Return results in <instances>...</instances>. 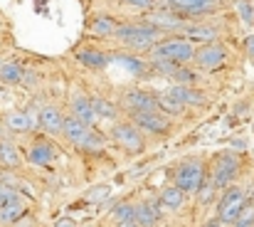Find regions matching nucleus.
<instances>
[{
  "instance_id": "1a4fd4ad",
  "label": "nucleus",
  "mask_w": 254,
  "mask_h": 227,
  "mask_svg": "<svg viewBox=\"0 0 254 227\" xmlns=\"http://www.w3.org/2000/svg\"><path fill=\"white\" fill-rule=\"evenodd\" d=\"M62 134H64V139L72 144V146H77V149H82L84 151V146L89 144V139H91V124H86L82 121L79 116H64V126H62Z\"/></svg>"
},
{
  "instance_id": "9b49d317",
  "label": "nucleus",
  "mask_w": 254,
  "mask_h": 227,
  "mask_svg": "<svg viewBox=\"0 0 254 227\" xmlns=\"http://www.w3.org/2000/svg\"><path fill=\"white\" fill-rule=\"evenodd\" d=\"M168 5L180 15H192L202 17L217 10V0H168Z\"/></svg>"
},
{
  "instance_id": "58836bf2",
  "label": "nucleus",
  "mask_w": 254,
  "mask_h": 227,
  "mask_svg": "<svg viewBox=\"0 0 254 227\" xmlns=\"http://www.w3.org/2000/svg\"><path fill=\"white\" fill-rule=\"evenodd\" d=\"M0 208H2V203H0Z\"/></svg>"
},
{
  "instance_id": "423d86ee",
  "label": "nucleus",
  "mask_w": 254,
  "mask_h": 227,
  "mask_svg": "<svg viewBox=\"0 0 254 227\" xmlns=\"http://www.w3.org/2000/svg\"><path fill=\"white\" fill-rule=\"evenodd\" d=\"M111 136H114V141H116L121 149H126L128 153H141L146 149V141H143V136H141V129H138L133 121L116 124V126L111 129Z\"/></svg>"
},
{
  "instance_id": "7ed1b4c3",
  "label": "nucleus",
  "mask_w": 254,
  "mask_h": 227,
  "mask_svg": "<svg viewBox=\"0 0 254 227\" xmlns=\"http://www.w3.org/2000/svg\"><path fill=\"white\" fill-rule=\"evenodd\" d=\"M247 205V193L245 188H237V185H230L217 205V220L225 223V225H235V220L240 218L242 208Z\"/></svg>"
},
{
  "instance_id": "7c9ffc66",
  "label": "nucleus",
  "mask_w": 254,
  "mask_h": 227,
  "mask_svg": "<svg viewBox=\"0 0 254 227\" xmlns=\"http://www.w3.org/2000/svg\"><path fill=\"white\" fill-rule=\"evenodd\" d=\"M170 76H173L175 81H180V84H192V81H195V75H192L190 70H185V67H178Z\"/></svg>"
},
{
  "instance_id": "ddd939ff",
  "label": "nucleus",
  "mask_w": 254,
  "mask_h": 227,
  "mask_svg": "<svg viewBox=\"0 0 254 227\" xmlns=\"http://www.w3.org/2000/svg\"><path fill=\"white\" fill-rule=\"evenodd\" d=\"M62 126H64V116L60 114L57 106H42L40 109V129L50 136H57L62 134Z\"/></svg>"
},
{
  "instance_id": "a878e982",
  "label": "nucleus",
  "mask_w": 254,
  "mask_h": 227,
  "mask_svg": "<svg viewBox=\"0 0 254 227\" xmlns=\"http://www.w3.org/2000/svg\"><path fill=\"white\" fill-rule=\"evenodd\" d=\"M91 106H94L96 116H99V119H106V121L116 119V114H119V109H116L109 99H101V96H91Z\"/></svg>"
},
{
  "instance_id": "a211bd4d",
  "label": "nucleus",
  "mask_w": 254,
  "mask_h": 227,
  "mask_svg": "<svg viewBox=\"0 0 254 227\" xmlns=\"http://www.w3.org/2000/svg\"><path fill=\"white\" fill-rule=\"evenodd\" d=\"M25 213H27V205H25V203L20 200V195H17L15 200H7V203L0 208V223H5V225L17 223Z\"/></svg>"
},
{
  "instance_id": "b1692460",
  "label": "nucleus",
  "mask_w": 254,
  "mask_h": 227,
  "mask_svg": "<svg viewBox=\"0 0 254 227\" xmlns=\"http://www.w3.org/2000/svg\"><path fill=\"white\" fill-rule=\"evenodd\" d=\"M116 30H119V25L109 15H99L91 22V32L94 35H101V37H111V35H116Z\"/></svg>"
},
{
  "instance_id": "393cba45",
  "label": "nucleus",
  "mask_w": 254,
  "mask_h": 227,
  "mask_svg": "<svg viewBox=\"0 0 254 227\" xmlns=\"http://www.w3.org/2000/svg\"><path fill=\"white\" fill-rule=\"evenodd\" d=\"M0 165H5V168H17L20 165L17 149L10 141H5V139H0Z\"/></svg>"
},
{
  "instance_id": "9d476101",
  "label": "nucleus",
  "mask_w": 254,
  "mask_h": 227,
  "mask_svg": "<svg viewBox=\"0 0 254 227\" xmlns=\"http://www.w3.org/2000/svg\"><path fill=\"white\" fill-rule=\"evenodd\" d=\"M225 57H227V47L225 45L207 42V45H202V50L195 52V65L200 70H215V67H220L225 62Z\"/></svg>"
},
{
  "instance_id": "2f4dec72",
  "label": "nucleus",
  "mask_w": 254,
  "mask_h": 227,
  "mask_svg": "<svg viewBox=\"0 0 254 227\" xmlns=\"http://www.w3.org/2000/svg\"><path fill=\"white\" fill-rule=\"evenodd\" d=\"M240 15H242V20H245L247 25H254V7L250 0H242V2H240Z\"/></svg>"
},
{
  "instance_id": "39448f33",
  "label": "nucleus",
  "mask_w": 254,
  "mask_h": 227,
  "mask_svg": "<svg viewBox=\"0 0 254 227\" xmlns=\"http://www.w3.org/2000/svg\"><path fill=\"white\" fill-rule=\"evenodd\" d=\"M240 175V158L232 153H222L217 155L215 165H212V185L215 188H230V183Z\"/></svg>"
},
{
  "instance_id": "473e14b6",
  "label": "nucleus",
  "mask_w": 254,
  "mask_h": 227,
  "mask_svg": "<svg viewBox=\"0 0 254 227\" xmlns=\"http://www.w3.org/2000/svg\"><path fill=\"white\" fill-rule=\"evenodd\" d=\"M215 190H217V188H215L212 183H210V185H202V188L197 190V198H200V203H210V200H212V195H215Z\"/></svg>"
},
{
  "instance_id": "6ab92c4d",
  "label": "nucleus",
  "mask_w": 254,
  "mask_h": 227,
  "mask_svg": "<svg viewBox=\"0 0 254 227\" xmlns=\"http://www.w3.org/2000/svg\"><path fill=\"white\" fill-rule=\"evenodd\" d=\"M5 126L10 131H15V134H25V131L32 129V119H30L27 111H10L5 116Z\"/></svg>"
},
{
  "instance_id": "bb28decb",
  "label": "nucleus",
  "mask_w": 254,
  "mask_h": 227,
  "mask_svg": "<svg viewBox=\"0 0 254 227\" xmlns=\"http://www.w3.org/2000/svg\"><path fill=\"white\" fill-rule=\"evenodd\" d=\"M0 79H2L5 84H17V81L25 79V70H22L17 62H2V67H0Z\"/></svg>"
},
{
  "instance_id": "aec40b11",
  "label": "nucleus",
  "mask_w": 254,
  "mask_h": 227,
  "mask_svg": "<svg viewBox=\"0 0 254 227\" xmlns=\"http://www.w3.org/2000/svg\"><path fill=\"white\" fill-rule=\"evenodd\" d=\"M72 114L79 116L86 124H91V121L96 119V111H94V106H91V99H86L84 94H77V96L72 99Z\"/></svg>"
},
{
  "instance_id": "dca6fc26",
  "label": "nucleus",
  "mask_w": 254,
  "mask_h": 227,
  "mask_svg": "<svg viewBox=\"0 0 254 227\" xmlns=\"http://www.w3.org/2000/svg\"><path fill=\"white\" fill-rule=\"evenodd\" d=\"M55 146L50 144V141H45V139H37L35 144H32V149H30V160L35 163V165H50L52 160H55Z\"/></svg>"
},
{
  "instance_id": "4c0bfd02",
  "label": "nucleus",
  "mask_w": 254,
  "mask_h": 227,
  "mask_svg": "<svg viewBox=\"0 0 254 227\" xmlns=\"http://www.w3.org/2000/svg\"><path fill=\"white\" fill-rule=\"evenodd\" d=\"M0 136H2V129H0Z\"/></svg>"
},
{
  "instance_id": "f03ea898",
  "label": "nucleus",
  "mask_w": 254,
  "mask_h": 227,
  "mask_svg": "<svg viewBox=\"0 0 254 227\" xmlns=\"http://www.w3.org/2000/svg\"><path fill=\"white\" fill-rule=\"evenodd\" d=\"M195 52L197 50L192 47V40H188V37H168V40H161L151 50V60H170V62L185 65V62L195 60Z\"/></svg>"
},
{
  "instance_id": "5701e85b",
  "label": "nucleus",
  "mask_w": 254,
  "mask_h": 227,
  "mask_svg": "<svg viewBox=\"0 0 254 227\" xmlns=\"http://www.w3.org/2000/svg\"><path fill=\"white\" fill-rule=\"evenodd\" d=\"M156 99H158V109L166 114V116H180L183 111H185V104H180L175 96H170V94H156Z\"/></svg>"
},
{
  "instance_id": "20e7f679",
  "label": "nucleus",
  "mask_w": 254,
  "mask_h": 227,
  "mask_svg": "<svg viewBox=\"0 0 254 227\" xmlns=\"http://www.w3.org/2000/svg\"><path fill=\"white\" fill-rule=\"evenodd\" d=\"M202 178H205V168L200 158H188L175 170V185H180L185 193H197L202 188Z\"/></svg>"
},
{
  "instance_id": "ea45409f",
  "label": "nucleus",
  "mask_w": 254,
  "mask_h": 227,
  "mask_svg": "<svg viewBox=\"0 0 254 227\" xmlns=\"http://www.w3.org/2000/svg\"><path fill=\"white\" fill-rule=\"evenodd\" d=\"M252 200H254V198H252Z\"/></svg>"
},
{
  "instance_id": "6e6552de",
  "label": "nucleus",
  "mask_w": 254,
  "mask_h": 227,
  "mask_svg": "<svg viewBox=\"0 0 254 227\" xmlns=\"http://www.w3.org/2000/svg\"><path fill=\"white\" fill-rule=\"evenodd\" d=\"M121 109H126L128 114H133V111H158V99H156V94H148L143 89H128L126 94H121Z\"/></svg>"
},
{
  "instance_id": "c85d7f7f",
  "label": "nucleus",
  "mask_w": 254,
  "mask_h": 227,
  "mask_svg": "<svg viewBox=\"0 0 254 227\" xmlns=\"http://www.w3.org/2000/svg\"><path fill=\"white\" fill-rule=\"evenodd\" d=\"M235 227H254V200H247L240 218L235 220Z\"/></svg>"
},
{
  "instance_id": "4be33fe9",
  "label": "nucleus",
  "mask_w": 254,
  "mask_h": 227,
  "mask_svg": "<svg viewBox=\"0 0 254 227\" xmlns=\"http://www.w3.org/2000/svg\"><path fill=\"white\" fill-rule=\"evenodd\" d=\"M136 220L141 223V227H153L161 220V210L151 203H141L136 205Z\"/></svg>"
},
{
  "instance_id": "2eb2a0df",
  "label": "nucleus",
  "mask_w": 254,
  "mask_h": 227,
  "mask_svg": "<svg viewBox=\"0 0 254 227\" xmlns=\"http://www.w3.org/2000/svg\"><path fill=\"white\" fill-rule=\"evenodd\" d=\"M170 96H175L180 104H185V106H202L205 104V96L200 94V91H195L192 86H188V84H175V86H170L168 89Z\"/></svg>"
},
{
  "instance_id": "0eeeda50",
  "label": "nucleus",
  "mask_w": 254,
  "mask_h": 227,
  "mask_svg": "<svg viewBox=\"0 0 254 227\" xmlns=\"http://www.w3.org/2000/svg\"><path fill=\"white\" fill-rule=\"evenodd\" d=\"M131 121L153 136H163L170 131V116H166L163 111H133Z\"/></svg>"
},
{
  "instance_id": "4468645a",
  "label": "nucleus",
  "mask_w": 254,
  "mask_h": 227,
  "mask_svg": "<svg viewBox=\"0 0 254 227\" xmlns=\"http://www.w3.org/2000/svg\"><path fill=\"white\" fill-rule=\"evenodd\" d=\"M183 30H185V37H188V40L202 42V45L215 42L217 35H220V27H215V25H185Z\"/></svg>"
},
{
  "instance_id": "412c9836",
  "label": "nucleus",
  "mask_w": 254,
  "mask_h": 227,
  "mask_svg": "<svg viewBox=\"0 0 254 227\" xmlns=\"http://www.w3.org/2000/svg\"><path fill=\"white\" fill-rule=\"evenodd\" d=\"M185 190L180 188V185H170L166 188L163 193H161V205H166L170 210H180L183 208V203H185Z\"/></svg>"
},
{
  "instance_id": "cd10ccee",
  "label": "nucleus",
  "mask_w": 254,
  "mask_h": 227,
  "mask_svg": "<svg viewBox=\"0 0 254 227\" xmlns=\"http://www.w3.org/2000/svg\"><path fill=\"white\" fill-rule=\"evenodd\" d=\"M124 70H128L131 75H143L146 72V65H143V60H138V57H131V55H116L114 57Z\"/></svg>"
},
{
  "instance_id": "c9c22d12",
  "label": "nucleus",
  "mask_w": 254,
  "mask_h": 227,
  "mask_svg": "<svg viewBox=\"0 0 254 227\" xmlns=\"http://www.w3.org/2000/svg\"><path fill=\"white\" fill-rule=\"evenodd\" d=\"M116 227H141V223L133 218V220H121V223H116Z\"/></svg>"
},
{
  "instance_id": "c756f323",
  "label": "nucleus",
  "mask_w": 254,
  "mask_h": 227,
  "mask_svg": "<svg viewBox=\"0 0 254 227\" xmlns=\"http://www.w3.org/2000/svg\"><path fill=\"white\" fill-rule=\"evenodd\" d=\"M136 218V205H128V203H121L116 210H114V220L121 223V220H133Z\"/></svg>"
},
{
  "instance_id": "f8f14e48",
  "label": "nucleus",
  "mask_w": 254,
  "mask_h": 227,
  "mask_svg": "<svg viewBox=\"0 0 254 227\" xmlns=\"http://www.w3.org/2000/svg\"><path fill=\"white\" fill-rule=\"evenodd\" d=\"M183 17L185 15H180V12H175V10H156V12H148V15H143V20L148 22V25H153V27H158L161 32L163 30H178V27H185L183 25Z\"/></svg>"
},
{
  "instance_id": "f257e3e1",
  "label": "nucleus",
  "mask_w": 254,
  "mask_h": 227,
  "mask_svg": "<svg viewBox=\"0 0 254 227\" xmlns=\"http://www.w3.org/2000/svg\"><path fill=\"white\" fill-rule=\"evenodd\" d=\"M114 37H119L121 42H126L128 47H136V50H153L158 45L161 30L148 25L146 20H141L136 25H119Z\"/></svg>"
},
{
  "instance_id": "f704fd0d",
  "label": "nucleus",
  "mask_w": 254,
  "mask_h": 227,
  "mask_svg": "<svg viewBox=\"0 0 254 227\" xmlns=\"http://www.w3.org/2000/svg\"><path fill=\"white\" fill-rule=\"evenodd\" d=\"M245 50H247L250 57H254V35H247V37H245Z\"/></svg>"
},
{
  "instance_id": "72a5a7b5",
  "label": "nucleus",
  "mask_w": 254,
  "mask_h": 227,
  "mask_svg": "<svg viewBox=\"0 0 254 227\" xmlns=\"http://www.w3.org/2000/svg\"><path fill=\"white\" fill-rule=\"evenodd\" d=\"M126 5H133V7H141V10H151L153 7V0H121Z\"/></svg>"
},
{
  "instance_id": "e433bc0d",
  "label": "nucleus",
  "mask_w": 254,
  "mask_h": 227,
  "mask_svg": "<svg viewBox=\"0 0 254 227\" xmlns=\"http://www.w3.org/2000/svg\"><path fill=\"white\" fill-rule=\"evenodd\" d=\"M57 227H72V220H60Z\"/></svg>"
},
{
  "instance_id": "f3484780",
  "label": "nucleus",
  "mask_w": 254,
  "mask_h": 227,
  "mask_svg": "<svg viewBox=\"0 0 254 227\" xmlns=\"http://www.w3.org/2000/svg\"><path fill=\"white\" fill-rule=\"evenodd\" d=\"M77 60L84 65L86 70H104L106 62H109V57H106L104 52L94 50V47H82V50H77Z\"/></svg>"
}]
</instances>
